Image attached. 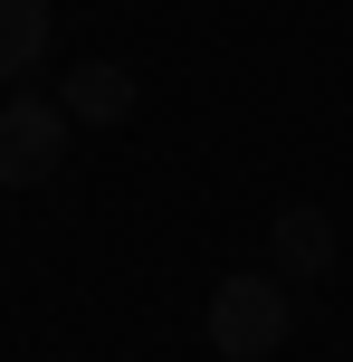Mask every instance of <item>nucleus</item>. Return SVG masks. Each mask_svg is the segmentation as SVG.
Wrapping results in <instances>:
<instances>
[{"label": "nucleus", "mask_w": 353, "mask_h": 362, "mask_svg": "<svg viewBox=\"0 0 353 362\" xmlns=\"http://www.w3.org/2000/svg\"><path fill=\"white\" fill-rule=\"evenodd\" d=\"M38 57H48V0H0V86H19Z\"/></svg>", "instance_id": "nucleus-5"}, {"label": "nucleus", "mask_w": 353, "mask_h": 362, "mask_svg": "<svg viewBox=\"0 0 353 362\" xmlns=\"http://www.w3.org/2000/svg\"><path fill=\"white\" fill-rule=\"evenodd\" d=\"M57 105H67L86 134H105V124H125V115H134V76L115 67V57H76L67 86H57Z\"/></svg>", "instance_id": "nucleus-4"}, {"label": "nucleus", "mask_w": 353, "mask_h": 362, "mask_svg": "<svg viewBox=\"0 0 353 362\" xmlns=\"http://www.w3.org/2000/svg\"><path fill=\"white\" fill-rule=\"evenodd\" d=\"M67 124L76 115L57 95H10L0 105V191H38V181L67 163Z\"/></svg>", "instance_id": "nucleus-2"}, {"label": "nucleus", "mask_w": 353, "mask_h": 362, "mask_svg": "<svg viewBox=\"0 0 353 362\" xmlns=\"http://www.w3.org/2000/svg\"><path fill=\"white\" fill-rule=\"evenodd\" d=\"M335 219L316 210V200H296V210H277L267 219V257H277V276L287 286H316V276H335Z\"/></svg>", "instance_id": "nucleus-3"}, {"label": "nucleus", "mask_w": 353, "mask_h": 362, "mask_svg": "<svg viewBox=\"0 0 353 362\" xmlns=\"http://www.w3.org/2000/svg\"><path fill=\"white\" fill-rule=\"evenodd\" d=\"M287 334H296L287 276H220V286H210V353L220 362H267Z\"/></svg>", "instance_id": "nucleus-1"}]
</instances>
